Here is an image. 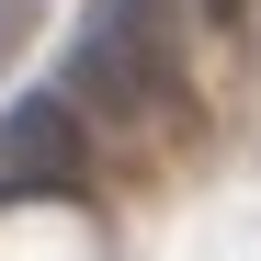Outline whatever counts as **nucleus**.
<instances>
[{
    "instance_id": "nucleus-1",
    "label": "nucleus",
    "mask_w": 261,
    "mask_h": 261,
    "mask_svg": "<svg viewBox=\"0 0 261 261\" xmlns=\"http://www.w3.org/2000/svg\"><path fill=\"white\" fill-rule=\"evenodd\" d=\"M182 46H193L182 0H91L57 57V91L80 125H148L159 102H182Z\"/></svg>"
},
{
    "instance_id": "nucleus-2",
    "label": "nucleus",
    "mask_w": 261,
    "mask_h": 261,
    "mask_svg": "<svg viewBox=\"0 0 261 261\" xmlns=\"http://www.w3.org/2000/svg\"><path fill=\"white\" fill-rule=\"evenodd\" d=\"M80 170H91V125L68 114V91H23L0 114V193H68Z\"/></svg>"
},
{
    "instance_id": "nucleus-3",
    "label": "nucleus",
    "mask_w": 261,
    "mask_h": 261,
    "mask_svg": "<svg viewBox=\"0 0 261 261\" xmlns=\"http://www.w3.org/2000/svg\"><path fill=\"white\" fill-rule=\"evenodd\" d=\"M193 12H204V23H250V0H193Z\"/></svg>"
},
{
    "instance_id": "nucleus-4",
    "label": "nucleus",
    "mask_w": 261,
    "mask_h": 261,
    "mask_svg": "<svg viewBox=\"0 0 261 261\" xmlns=\"http://www.w3.org/2000/svg\"><path fill=\"white\" fill-rule=\"evenodd\" d=\"M12 46H23V12H12V0H0V57H12Z\"/></svg>"
}]
</instances>
